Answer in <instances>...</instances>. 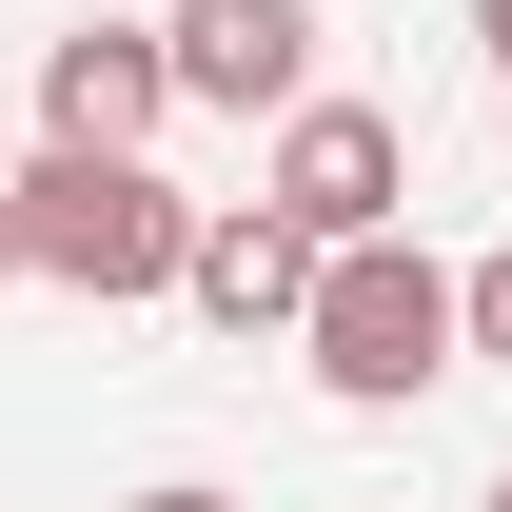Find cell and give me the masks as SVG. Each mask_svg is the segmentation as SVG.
I'll return each mask as SVG.
<instances>
[{"label":"cell","instance_id":"obj_1","mask_svg":"<svg viewBox=\"0 0 512 512\" xmlns=\"http://www.w3.org/2000/svg\"><path fill=\"white\" fill-rule=\"evenodd\" d=\"M0 217H20V276H60V296H178V237L197 197L158 178V158H79V138H40L20 178H0Z\"/></svg>","mask_w":512,"mask_h":512},{"label":"cell","instance_id":"obj_2","mask_svg":"<svg viewBox=\"0 0 512 512\" xmlns=\"http://www.w3.org/2000/svg\"><path fill=\"white\" fill-rule=\"evenodd\" d=\"M296 355H316V394H355V414H414V394L453 375V276L414 237H335L316 296H296Z\"/></svg>","mask_w":512,"mask_h":512},{"label":"cell","instance_id":"obj_3","mask_svg":"<svg viewBox=\"0 0 512 512\" xmlns=\"http://www.w3.org/2000/svg\"><path fill=\"white\" fill-rule=\"evenodd\" d=\"M256 197H276L316 256H335V237H394V197H414V138H394L375 99H296V119H276V178H256Z\"/></svg>","mask_w":512,"mask_h":512},{"label":"cell","instance_id":"obj_4","mask_svg":"<svg viewBox=\"0 0 512 512\" xmlns=\"http://www.w3.org/2000/svg\"><path fill=\"white\" fill-rule=\"evenodd\" d=\"M158 79L217 99V119H296L316 99V0H178L158 20Z\"/></svg>","mask_w":512,"mask_h":512},{"label":"cell","instance_id":"obj_5","mask_svg":"<svg viewBox=\"0 0 512 512\" xmlns=\"http://www.w3.org/2000/svg\"><path fill=\"white\" fill-rule=\"evenodd\" d=\"M158 119H178V79H158V20H79L60 60H40V138H79V158H138Z\"/></svg>","mask_w":512,"mask_h":512},{"label":"cell","instance_id":"obj_6","mask_svg":"<svg viewBox=\"0 0 512 512\" xmlns=\"http://www.w3.org/2000/svg\"><path fill=\"white\" fill-rule=\"evenodd\" d=\"M178 296H197L217 335H296V296H316V237H296L276 197H237V217H197V237H178Z\"/></svg>","mask_w":512,"mask_h":512},{"label":"cell","instance_id":"obj_7","mask_svg":"<svg viewBox=\"0 0 512 512\" xmlns=\"http://www.w3.org/2000/svg\"><path fill=\"white\" fill-rule=\"evenodd\" d=\"M453 355H473V375H512V256H473V276H453Z\"/></svg>","mask_w":512,"mask_h":512},{"label":"cell","instance_id":"obj_8","mask_svg":"<svg viewBox=\"0 0 512 512\" xmlns=\"http://www.w3.org/2000/svg\"><path fill=\"white\" fill-rule=\"evenodd\" d=\"M138 512H237V493H217V473H158V493H138Z\"/></svg>","mask_w":512,"mask_h":512},{"label":"cell","instance_id":"obj_9","mask_svg":"<svg viewBox=\"0 0 512 512\" xmlns=\"http://www.w3.org/2000/svg\"><path fill=\"white\" fill-rule=\"evenodd\" d=\"M473 40H493V60H512V0H473Z\"/></svg>","mask_w":512,"mask_h":512},{"label":"cell","instance_id":"obj_10","mask_svg":"<svg viewBox=\"0 0 512 512\" xmlns=\"http://www.w3.org/2000/svg\"><path fill=\"white\" fill-rule=\"evenodd\" d=\"M0 276H20V217H0Z\"/></svg>","mask_w":512,"mask_h":512},{"label":"cell","instance_id":"obj_11","mask_svg":"<svg viewBox=\"0 0 512 512\" xmlns=\"http://www.w3.org/2000/svg\"><path fill=\"white\" fill-rule=\"evenodd\" d=\"M473 512H512V473H493V493H473Z\"/></svg>","mask_w":512,"mask_h":512}]
</instances>
